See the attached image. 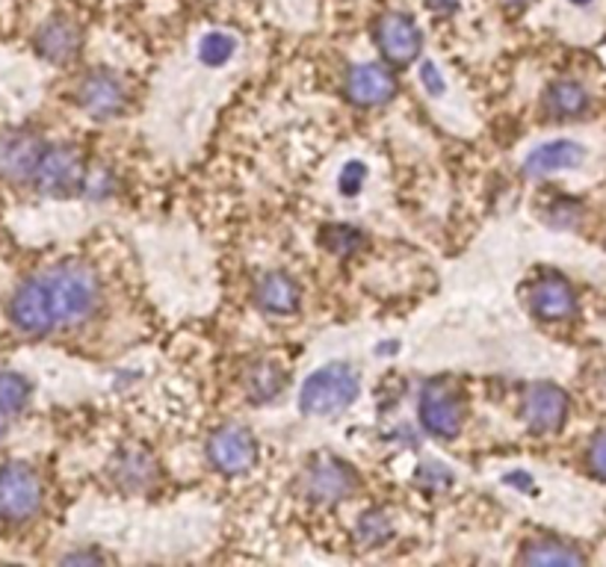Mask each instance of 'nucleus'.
I'll return each instance as SVG.
<instances>
[{
	"label": "nucleus",
	"instance_id": "nucleus-1",
	"mask_svg": "<svg viewBox=\"0 0 606 567\" xmlns=\"http://www.w3.org/2000/svg\"><path fill=\"white\" fill-rule=\"evenodd\" d=\"M42 281H45V293L57 325H80L96 313L101 302V284L89 266H57L42 275Z\"/></svg>",
	"mask_w": 606,
	"mask_h": 567
},
{
	"label": "nucleus",
	"instance_id": "nucleus-2",
	"mask_svg": "<svg viewBox=\"0 0 606 567\" xmlns=\"http://www.w3.org/2000/svg\"><path fill=\"white\" fill-rule=\"evenodd\" d=\"M361 381L359 373L350 364H326L317 373L305 378L299 408L311 416L341 414L343 408L352 405L359 397Z\"/></svg>",
	"mask_w": 606,
	"mask_h": 567
},
{
	"label": "nucleus",
	"instance_id": "nucleus-3",
	"mask_svg": "<svg viewBox=\"0 0 606 567\" xmlns=\"http://www.w3.org/2000/svg\"><path fill=\"white\" fill-rule=\"evenodd\" d=\"M42 505V482L27 464L0 467V518L7 523H24Z\"/></svg>",
	"mask_w": 606,
	"mask_h": 567
},
{
	"label": "nucleus",
	"instance_id": "nucleus-4",
	"mask_svg": "<svg viewBox=\"0 0 606 567\" xmlns=\"http://www.w3.org/2000/svg\"><path fill=\"white\" fill-rule=\"evenodd\" d=\"M84 160L75 148L57 145V148H45L42 160H38L33 180H36L38 192L54 196V199H71L77 189L84 187Z\"/></svg>",
	"mask_w": 606,
	"mask_h": 567
},
{
	"label": "nucleus",
	"instance_id": "nucleus-5",
	"mask_svg": "<svg viewBox=\"0 0 606 567\" xmlns=\"http://www.w3.org/2000/svg\"><path fill=\"white\" fill-rule=\"evenodd\" d=\"M359 488V476L350 464L334 458V455H320L308 464L302 479V491L308 500L322 502V505H334V502L346 500L352 491Z\"/></svg>",
	"mask_w": 606,
	"mask_h": 567
},
{
	"label": "nucleus",
	"instance_id": "nucleus-6",
	"mask_svg": "<svg viewBox=\"0 0 606 567\" xmlns=\"http://www.w3.org/2000/svg\"><path fill=\"white\" fill-rule=\"evenodd\" d=\"M10 320L12 325L24 334H48V331L57 329L54 322V313H51L48 293H45V281L42 275L24 281L12 293L10 299Z\"/></svg>",
	"mask_w": 606,
	"mask_h": 567
},
{
	"label": "nucleus",
	"instance_id": "nucleus-7",
	"mask_svg": "<svg viewBox=\"0 0 606 567\" xmlns=\"http://www.w3.org/2000/svg\"><path fill=\"white\" fill-rule=\"evenodd\" d=\"M420 423L427 429L429 435L436 437H455L462 432L464 423V408L462 399L455 397L453 390L441 385V381H432L423 397H420Z\"/></svg>",
	"mask_w": 606,
	"mask_h": 567
},
{
	"label": "nucleus",
	"instance_id": "nucleus-8",
	"mask_svg": "<svg viewBox=\"0 0 606 567\" xmlns=\"http://www.w3.org/2000/svg\"><path fill=\"white\" fill-rule=\"evenodd\" d=\"M210 464L222 470L225 476H240L246 472L257 458V444L249 429L243 425H222L219 432H213L208 444Z\"/></svg>",
	"mask_w": 606,
	"mask_h": 567
},
{
	"label": "nucleus",
	"instance_id": "nucleus-9",
	"mask_svg": "<svg viewBox=\"0 0 606 567\" xmlns=\"http://www.w3.org/2000/svg\"><path fill=\"white\" fill-rule=\"evenodd\" d=\"M521 411L532 432L548 435V432H557L559 425L565 423V416H569V397H565V390H559L557 385L541 381V385H532V388L524 393Z\"/></svg>",
	"mask_w": 606,
	"mask_h": 567
},
{
	"label": "nucleus",
	"instance_id": "nucleus-10",
	"mask_svg": "<svg viewBox=\"0 0 606 567\" xmlns=\"http://www.w3.org/2000/svg\"><path fill=\"white\" fill-rule=\"evenodd\" d=\"M77 101H80L86 113L96 115V119H113L128 104V92H124V84L113 71H96L80 84Z\"/></svg>",
	"mask_w": 606,
	"mask_h": 567
},
{
	"label": "nucleus",
	"instance_id": "nucleus-11",
	"mask_svg": "<svg viewBox=\"0 0 606 567\" xmlns=\"http://www.w3.org/2000/svg\"><path fill=\"white\" fill-rule=\"evenodd\" d=\"M376 42H379V51L394 63V66H406L420 54V45H423V36L420 30L408 15H397L390 12L376 24Z\"/></svg>",
	"mask_w": 606,
	"mask_h": 567
},
{
	"label": "nucleus",
	"instance_id": "nucleus-12",
	"mask_svg": "<svg viewBox=\"0 0 606 567\" xmlns=\"http://www.w3.org/2000/svg\"><path fill=\"white\" fill-rule=\"evenodd\" d=\"M394 92H397V80H394L388 68L373 66V63H361V66L350 68V75H346V94H350L352 104H388Z\"/></svg>",
	"mask_w": 606,
	"mask_h": 567
},
{
	"label": "nucleus",
	"instance_id": "nucleus-13",
	"mask_svg": "<svg viewBox=\"0 0 606 567\" xmlns=\"http://www.w3.org/2000/svg\"><path fill=\"white\" fill-rule=\"evenodd\" d=\"M36 51L51 63H71L80 54V27L71 19H51L36 33Z\"/></svg>",
	"mask_w": 606,
	"mask_h": 567
},
{
	"label": "nucleus",
	"instance_id": "nucleus-14",
	"mask_svg": "<svg viewBox=\"0 0 606 567\" xmlns=\"http://www.w3.org/2000/svg\"><path fill=\"white\" fill-rule=\"evenodd\" d=\"M45 154V145L30 133H19L0 145V175H7L12 180L33 178L38 160Z\"/></svg>",
	"mask_w": 606,
	"mask_h": 567
},
{
	"label": "nucleus",
	"instance_id": "nucleus-15",
	"mask_svg": "<svg viewBox=\"0 0 606 567\" xmlns=\"http://www.w3.org/2000/svg\"><path fill=\"white\" fill-rule=\"evenodd\" d=\"M586 160V148L571 140H557L541 145L527 157L524 163V171L532 175V178H541V175H553V171L577 169L580 163Z\"/></svg>",
	"mask_w": 606,
	"mask_h": 567
},
{
	"label": "nucleus",
	"instance_id": "nucleus-16",
	"mask_svg": "<svg viewBox=\"0 0 606 567\" xmlns=\"http://www.w3.org/2000/svg\"><path fill=\"white\" fill-rule=\"evenodd\" d=\"M574 308H577V296H574L569 281H562V278H544V281L536 284V290H532V311L539 313L541 320H569Z\"/></svg>",
	"mask_w": 606,
	"mask_h": 567
},
{
	"label": "nucleus",
	"instance_id": "nucleus-17",
	"mask_svg": "<svg viewBox=\"0 0 606 567\" xmlns=\"http://www.w3.org/2000/svg\"><path fill=\"white\" fill-rule=\"evenodd\" d=\"M302 293H299V284L285 273H269L257 284V304L266 313H278V316H290L299 311Z\"/></svg>",
	"mask_w": 606,
	"mask_h": 567
},
{
	"label": "nucleus",
	"instance_id": "nucleus-18",
	"mask_svg": "<svg viewBox=\"0 0 606 567\" xmlns=\"http://www.w3.org/2000/svg\"><path fill=\"white\" fill-rule=\"evenodd\" d=\"M548 113L557 115V119H577V115L586 113L588 107V92L574 80H559L548 89Z\"/></svg>",
	"mask_w": 606,
	"mask_h": 567
},
{
	"label": "nucleus",
	"instance_id": "nucleus-19",
	"mask_svg": "<svg viewBox=\"0 0 606 567\" xmlns=\"http://www.w3.org/2000/svg\"><path fill=\"white\" fill-rule=\"evenodd\" d=\"M521 562L527 565H583L586 556L562 541H532L521 553Z\"/></svg>",
	"mask_w": 606,
	"mask_h": 567
},
{
	"label": "nucleus",
	"instance_id": "nucleus-20",
	"mask_svg": "<svg viewBox=\"0 0 606 567\" xmlns=\"http://www.w3.org/2000/svg\"><path fill=\"white\" fill-rule=\"evenodd\" d=\"M287 378L282 369L275 367V364H257L252 373H249L246 378V388H249V397L255 399V402H269V399H275L282 390H285Z\"/></svg>",
	"mask_w": 606,
	"mask_h": 567
},
{
	"label": "nucleus",
	"instance_id": "nucleus-21",
	"mask_svg": "<svg viewBox=\"0 0 606 567\" xmlns=\"http://www.w3.org/2000/svg\"><path fill=\"white\" fill-rule=\"evenodd\" d=\"M30 402V381L19 373H0V411L19 414Z\"/></svg>",
	"mask_w": 606,
	"mask_h": 567
},
{
	"label": "nucleus",
	"instance_id": "nucleus-22",
	"mask_svg": "<svg viewBox=\"0 0 606 567\" xmlns=\"http://www.w3.org/2000/svg\"><path fill=\"white\" fill-rule=\"evenodd\" d=\"M234 47H238V42L225 36V33H208V36L201 38L199 59L205 66H225L228 59L234 57Z\"/></svg>",
	"mask_w": 606,
	"mask_h": 567
},
{
	"label": "nucleus",
	"instance_id": "nucleus-23",
	"mask_svg": "<svg viewBox=\"0 0 606 567\" xmlns=\"http://www.w3.org/2000/svg\"><path fill=\"white\" fill-rule=\"evenodd\" d=\"M390 532H394V526H390L388 514H382V511H367L359 520V541L364 547H379L390 538Z\"/></svg>",
	"mask_w": 606,
	"mask_h": 567
},
{
	"label": "nucleus",
	"instance_id": "nucleus-24",
	"mask_svg": "<svg viewBox=\"0 0 606 567\" xmlns=\"http://www.w3.org/2000/svg\"><path fill=\"white\" fill-rule=\"evenodd\" d=\"M119 479H124V476H131V482H128V488H145V482L154 476V467L152 462H148V455L143 453H128L122 458V464H119V472H115Z\"/></svg>",
	"mask_w": 606,
	"mask_h": 567
},
{
	"label": "nucleus",
	"instance_id": "nucleus-25",
	"mask_svg": "<svg viewBox=\"0 0 606 567\" xmlns=\"http://www.w3.org/2000/svg\"><path fill=\"white\" fill-rule=\"evenodd\" d=\"M322 243L332 248V252H338V255H350V252H355V248L364 243V236L350 225H332V227H326Z\"/></svg>",
	"mask_w": 606,
	"mask_h": 567
},
{
	"label": "nucleus",
	"instance_id": "nucleus-26",
	"mask_svg": "<svg viewBox=\"0 0 606 567\" xmlns=\"http://www.w3.org/2000/svg\"><path fill=\"white\" fill-rule=\"evenodd\" d=\"M364 180H367V166L361 160L346 163L341 171V192L343 196H355V192L364 187Z\"/></svg>",
	"mask_w": 606,
	"mask_h": 567
},
{
	"label": "nucleus",
	"instance_id": "nucleus-27",
	"mask_svg": "<svg viewBox=\"0 0 606 567\" xmlns=\"http://www.w3.org/2000/svg\"><path fill=\"white\" fill-rule=\"evenodd\" d=\"M588 467H592V472H595L597 479H604L606 482V432H601V435L592 441V446H588Z\"/></svg>",
	"mask_w": 606,
	"mask_h": 567
},
{
	"label": "nucleus",
	"instance_id": "nucleus-28",
	"mask_svg": "<svg viewBox=\"0 0 606 567\" xmlns=\"http://www.w3.org/2000/svg\"><path fill=\"white\" fill-rule=\"evenodd\" d=\"M420 84H423V89H427L429 94H444L447 89L444 77L438 75V68L432 66V63H423V68H420Z\"/></svg>",
	"mask_w": 606,
	"mask_h": 567
},
{
	"label": "nucleus",
	"instance_id": "nucleus-29",
	"mask_svg": "<svg viewBox=\"0 0 606 567\" xmlns=\"http://www.w3.org/2000/svg\"><path fill=\"white\" fill-rule=\"evenodd\" d=\"M459 7V0H429V10L436 12H453Z\"/></svg>",
	"mask_w": 606,
	"mask_h": 567
},
{
	"label": "nucleus",
	"instance_id": "nucleus-30",
	"mask_svg": "<svg viewBox=\"0 0 606 567\" xmlns=\"http://www.w3.org/2000/svg\"><path fill=\"white\" fill-rule=\"evenodd\" d=\"M63 562H68V565H75V562H101V556L98 553H75V556H66Z\"/></svg>",
	"mask_w": 606,
	"mask_h": 567
},
{
	"label": "nucleus",
	"instance_id": "nucleus-31",
	"mask_svg": "<svg viewBox=\"0 0 606 567\" xmlns=\"http://www.w3.org/2000/svg\"><path fill=\"white\" fill-rule=\"evenodd\" d=\"M7 420H10V414H3V411H0V437L7 435Z\"/></svg>",
	"mask_w": 606,
	"mask_h": 567
},
{
	"label": "nucleus",
	"instance_id": "nucleus-32",
	"mask_svg": "<svg viewBox=\"0 0 606 567\" xmlns=\"http://www.w3.org/2000/svg\"><path fill=\"white\" fill-rule=\"evenodd\" d=\"M574 3H577V7H586V3H592V0H574Z\"/></svg>",
	"mask_w": 606,
	"mask_h": 567
},
{
	"label": "nucleus",
	"instance_id": "nucleus-33",
	"mask_svg": "<svg viewBox=\"0 0 606 567\" xmlns=\"http://www.w3.org/2000/svg\"><path fill=\"white\" fill-rule=\"evenodd\" d=\"M506 3H527V0H506Z\"/></svg>",
	"mask_w": 606,
	"mask_h": 567
}]
</instances>
